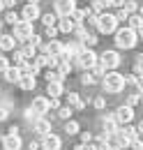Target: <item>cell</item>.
Wrapping results in <instances>:
<instances>
[{
	"label": "cell",
	"mask_w": 143,
	"mask_h": 150,
	"mask_svg": "<svg viewBox=\"0 0 143 150\" xmlns=\"http://www.w3.org/2000/svg\"><path fill=\"white\" fill-rule=\"evenodd\" d=\"M106 93H122L127 86V76L125 74H118V72H106V76L102 79Z\"/></svg>",
	"instance_id": "obj_1"
},
{
	"label": "cell",
	"mask_w": 143,
	"mask_h": 150,
	"mask_svg": "<svg viewBox=\"0 0 143 150\" xmlns=\"http://www.w3.org/2000/svg\"><path fill=\"white\" fill-rule=\"evenodd\" d=\"M136 42H139V35H136V30H132V28H120V30H115V46L118 49H132V46H136Z\"/></svg>",
	"instance_id": "obj_2"
},
{
	"label": "cell",
	"mask_w": 143,
	"mask_h": 150,
	"mask_svg": "<svg viewBox=\"0 0 143 150\" xmlns=\"http://www.w3.org/2000/svg\"><path fill=\"white\" fill-rule=\"evenodd\" d=\"M97 62H99V56H97L95 51H90V49H83V53L74 60V65H76V67H81V69H86V72L92 69Z\"/></svg>",
	"instance_id": "obj_3"
},
{
	"label": "cell",
	"mask_w": 143,
	"mask_h": 150,
	"mask_svg": "<svg viewBox=\"0 0 143 150\" xmlns=\"http://www.w3.org/2000/svg\"><path fill=\"white\" fill-rule=\"evenodd\" d=\"M97 30L99 33H104V35H111V33H115L118 30V21H115V14H102L99 19H97Z\"/></svg>",
	"instance_id": "obj_4"
},
{
	"label": "cell",
	"mask_w": 143,
	"mask_h": 150,
	"mask_svg": "<svg viewBox=\"0 0 143 150\" xmlns=\"http://www.w3.org/2000/svg\"><path fill=\"white\" fill-rule=\"evenodd\" d=\"M35 35V30H33V23H28V21H18L16 25H14V39H21V42H30Z\"/></svg>",
	"instance_id": "obj_5"
},
{
	"label": "cell",
	"mask_w": 143,
	"mask_h": 150,
	"mask_svg": "<svg viewBox=\"0 0 143 150\" xmlns=\"http://www.w3.org/2000/svg\"><path fill=\"white\" fill-rule=\"evenodd\" d=\"M99 65H102L106 72H113V69L120 65V56H118V51H104V53L99 56Z\"/></svg>",
	"instance_id": "obj_6"
},
{
	"label": "cell",
	"mask_w": 143,
	"mask_h": 150,
	"mask_svg": "<svg viewBox=\"0 0 143 150\" xmlns=\"http://www.w3.org/2000/svg\"><path fill=\"white\" fill-rule=\"evenodd\" d=\"M113 118L118 120V125H129V122H132V118H134V109L125 104V106H120L118 111L113 113Z\"/></svg>",
	"instance_id": "obj_7"
},
{
	"label": "cell",
	"mask_w": 143,
	"mask_h": 150,
	"mask_svg": "<svg viewBox=\"0 0 143 150\" xmlns=\"http://www.w3.org/2000/svg\"><path fill=\"white\" fill-rule=\"evenodd\" d=\"M76 7H74V0H55V14L62 19V16H72V12H74Z\"/></svg>",
	"instance_id": "obj_8"
},
{
	"label": "cell",
	"mask_w": 143,
	"mask_h": 150,
	"mask_svg": "<svg viewBox=\"0 0 143 150\" xmlns=\"http://www.w3.org/2000/svg\"><path fill=\"white\" fill-rule=\"evenodd\" d=\"M42 49H44L46 56H51V58H60L65 53V44H60V42H55V39H51L49 44H44Z\"/></svg>",
	"instance_id": "obj_9"
},
{
	"label": "cell",
	"mask_w": 143,
	"mask_h": 150,
	"mask_svg": "<svg viewBox=\"0 0 143 150\" xmlns=\"http://www.w3.org/2000/svg\"><path fill=\"white\" fill-rule=\"evenodd\" d=\"M30 109L37 113V118H42L44 113L51 109V99H46V97H35V99H33V106H30Z\"/></svg>",
	"instance_id": "obj_10"
},
{
	"label": "cell",
	"mask_w": 143,
	"mask_h": 150,
	"mask_svg": "<svg viewBox=\"0 0 143 150\" xmlns=\"http://www.w3.org/2000/svg\"><path fill=\"white\" fill-rule=\"evenodd\" d=\"M21 146H23V141H21L18 134H5L2 136V148L5 150H21Z\"/></svg>",
	"instance_id": "obj_11"
},
{
	"label": "cell",
	"mask_w": 143,
	"mask_h": 150,
	"mask_svg": "<svg viewBox=\"0 0 143 150\" xmlns=\"http://www.w3.org/2000/svg\"><path fill=\"white\" fill-rule=\"evenodd\" d=\"M60 136H55V134H46V136H42V150H60Z\"/></svg>",
	"instance_id": "obj_12"
},
{
	"label": "cell",
	"mask_w": 143,
	"mask_h": 150,
	"mask_svg": "<svg viewBox=\"0 0 143 150\" xmlns=\"http://www.w3.org/2000/svg\"><path fill=\"white\" fill-rule=\"evenodd\" d=\"M21 16H23V21L33 23V21H37V19H39V7H37V5H30V2H28V5L23 7Z\"/></svg>",
	"instance_id": "obj_13"
},
{
	"label": "cell",
	"mask_w": 143,
	"mask_h": 150,
	"mask_svg": "<svg viewBox=\"0 0 143 150\" xmlns=\"http://www.w3.org/2000/svg\"><path fill=\"white\" fill-rule=\"evenodd\" d=\"M33 127H35V132H39L42 136H46V134H51V122H49L46 118H37L35 122H33Z\"/></svg>",
	"instance_id": "obj_14"
},
{
	"label": "cell",
	"mask_w": 143,
	"mask_h": 150,
	"mask_svg": "<svg viewBox=\"0 0 143 150\" xmlns=\"http://www.w3.org/2000/svg\"><path fill=\"white\" fill-rule=\"evenodd\" d=\"M74 28H76V23L72 21V16H62L58 21V30L60 33H74Z\"/></svg>",
	"instance_id": "obj_15"
},
{
	"label": "cell",
	"mask_w": 143,
	"mask_h": 150,
	"mask_svg": "<svg viewBox=\"0 0 143 150\" xmlns=\"http://www.w3.org/2000/svg\"><path fill=\"white\" fill-rule=\"evenodd\" d=\"M104 134L106 136H113V134H118V120L111 115V118H104Z\"/></svg>",
	"instance_id": "obj_16"
},
{
	"label": "cell",
	"mask_w": 143,
	"mask_h": 150,
	"mask_svg": "<svg viewBox=\"0 0 143 150\" xmlns=\"http://www.w3.org/2000/svg\"><path fill=\"white\" fill-rule=\"evenodd\" d=\"M14 44H16L14 35H0V49L2 51H14Z\"/></svg>",
	"instance_id": "obj_17"
},
{
	"label": "cell",
	"mask_w": 143,
	"mask_h": 150,
	"mask_svg": "<svg viewBox=\"0 0 143 150\" xmlns=\"http://www.w3.org/2000/svg\"><path fill=\"white\" fill-rule=\"evenodd\" d=\"M21 76H23V74H21V67H9V69L5 72V79H7L9 83H18Z\"/></svg>",
	"instance_id": "obj_18"
},
{
	"label": "cell",
	"mask_w": 143,
	"mask_h": 150,
	"mask_svg": "<svg viewBox=\"0 0 143 150\" xmlns=\"http://www.w3.org/2000/svg\"><path fill=\"white\" fill-rule=\"evenodd\" d=\"M141 25H143V16H141V14H129V19H127V28L139 30Z\"/></svg>",
	"instance_id": "obj_19"
},
{
	"label": "cell",
	"mask_w": 143,
	"mask_h": 150,
	"mask_svg": "<svg viewBox=\"0 0 143 150\" xmlns=\"http://www.w3.org/2000/svg\"><path fill=\"white\" fill-rule=\"evenodd\" d=\"M67 102H69L72 109H83V106H86V102H83L76 93H69V95H67Z\"/></svg>",
	"instance_id": "obj_20"
},
{
	"label": "cell",
	"mask_w": 143,
	"mask_h": 150,
	"mask_svg": "<svg viewBox=\"0 0 143 150\" xmlns=\"http://www.w3.org/2000/svg\"><path fill=\"white\" fill-rule=\"evenodd\" d=\"M18 86H21L23 90H35L37 81H35V76H21V81H18Z\"/></svg>",
	"instance_id": "obj_21"
},
{
	"label": "cell",
	"mask_w": 143,
	"mask_h": 150,
	"mask_svg": "<svg viewBox=\"0 0 143 150\" xmlns=\"http://www.w3.org/2000/svg\"><path fill=\"white\" fill-rule=\"evenodd\" d=\"M46 95H51V99H58V97L62 95V83H49Z\"/></svg>",
	"instance_id": "obj_22"
},
{
	"label": "cell",
	"mask_w": 143,
	"mask_h": 150,
	"mask_svg": "<svg viewBox=\"0 0 143 150\" xmlns=\"http://www.w3.org/2000/svg\"><path fill=\"white\" fill-rule=\"evenodd\" d=\"M90 12H92V14H97V16H102V14L106 12V5H104V0H92V5H90Z\"/></svg>",
	"instance_id": "obj_23"
},
{
	"label": "cell",
	"mask_w": 143,
	"mask_h": 150,
	"mask_svg": "<svg viewBox=\"0 0 143 150\" xmlns=\"http://www.w3.org/2000/svg\"><path fill=\"white\" fill-rule=\"evenodd\" d=\"M62 79H65V76L60 74L58 69H49V72H46V81H49V83H62Z\"/></svg>",
	"instance_id": "obj_24"
},
{
	"label": "cell",
	"mask_w": 143,
	"mask_h": 150,
	"mask_svg": "<svg viewBox=\"0 0 143 150\" xmlns=\"http://www.w3.org/2000/svg\"><path fill=\"white\" fill-rule=\"evenodd\" d=\"M86 16H88L86 9H74V12H72V21H74V23H83Z\"/></svg>",
	"instance_id": "obj_25"
},
{
	"label": "cell",
	"mask_w": 143,
	"mask_h": 150,
	"mask_svg": "<svg viewBox=\"0 0 143 150\" xmlns=\"http://www.w3.org/2000/svg\"><path fill=\"white\" fill-rule=\"evenodd\" d=\"M49 60L51 58L46 56V53H42V56H35V67L39 69V67H49Z\"/></svg>",
	"instance_id": "obj_26"
},
{
	"label": "cell",
	"mask_w": 143,
	"mask_h": 150,
	"mask_svg": "<svg viewBox=\"0 0 143 150\" xmlns=\"http://www.w3.org/2000/svg\"><path fill=\"white\" fill-rule=\"evenodd\" d=\"M122 9H125L127 14H136L139 12V5H136V0H125V7Z\"/></svg>",
	"instance_id": "obj_27"
},
{
	"label": "cell",
	"mask_w": 143,
	"mask_h": 150,
	"mask_svg": "<svg viewBox=\"0 0 143 150\" xmlns=\"http://www.w3.org/2000/svg\"><path fill=\"white\" fill-rule=\"evenodd\" d=\"M42 21H44V25H46V28H53L55 23H58V16H55V14H44Z\"/></svg>",
	"instance_id": "obj_28"
},
{
	"label": "cell",
	"mask_w": 143,
	"mask_h": 150,
	"mask_svg": "<svg viewBox=\"0 0 143 150\" xmlns=\"http://www.w3.org/2000/svg\"><path fill=\"white\" fill-rule=\"evenodd\" d=\"M25 65V56L23 51H14V67H23Z\"/></svg>",
	"instance_id": "obj_29"
},
{
	"label": "cell",
	"mask_w": 143,
	"mask_h": 150,
	"mask_svg": "<svg viewBox=\"0 0 143 150\" xmlns=\"http://www.w3.org/2000/svg\"><path fill=\"white\" fill-rule=\"evenodd\" d=\"M65 132H67V134H76V132H79V122H76V120H67V125H65Z\"/></svg>",
	"instance_id": "obj_30"
},
{
	"label": "cell",
	"mask_w": 143,
	"mask_h": 150,
	"mask_svg": "<svg viewBox=\"0 0 143 150\" xmlns=\"http://www.w3.org/2000/svg\"><path fill=\"white\" fill-rule=\"evenodd\" d=\"M95 81H97V79L90 74V72H83V76H81V83H83V86H92Z\"/></svg>",
	"instance_id": "obj_31"
},
{
	"label": "cell",
	"mask_w": 143,
	"mask_h": 150,
	"mask_svg": "<svg viewBox=\"0 0 143 150\" xmlns=\"http://www.w3.org/2000/svg\"><path fill=\"white\" fill-rule=\"evenodd\" d=\"M5 21H7L9 25H16V23H18V14H16V12H7V16H5Z\"/></svg>",
	"instance_id": "obj_32"
},
{
	"label": "cell",
	"mask_w": 143,
	"mask_h": 150,
	"mask_svg": "<svg viewBox=\"0 0 143 150\" xmlns=\"http://www.w3.org/2000/svg\"><path fill=\"white\" fill-rule=\"evenodd\" d=\"M58 115H60L62 120H69V115H72V106H62V109H58Z\"/></svg>",
	"instance_id": "obj_33"
},
{
	"label": "cell",
	"mask_w": 143,
	"mask_h": 150,
	"mask_svg": "<svg viewBox=\"0 0 143 150\" xmlns=\"http://www.w3.org/2000/svg\"><path fill=\"white\" fill-rule=\"evenodd\" d=\"M74 33H76L79 42H83V39L88 37V33H86V28H83V25H76V28H74Z\"/></svg>",
	"instance_id": "obj_34"
},
{
	"label": "cell",
	"mask_w": 143,
	"mask_h": 150,
	"mask_svg": "<svg viewBox=\"0 0 143 150\" xmlns=\"http://www.w3.org/2000/svg\"><path fill=\"white\" fill-rule=\"evenodd\" d=\"M104 5H106V7H120V9H122V7H125V0H104Z\"/></svg>",
	"instance_id": "obj_35"
},
{
	"label": "cell",
	"mask_w": 143,
	"mask_h": 150,
	"mask_svg": "<svg viewBox=\"0 0 143 150\" xmlns=\"http://www.w3.org/2000/svg\"><path fill=\"white\" fill-rule=\"evenodd\" d=\"M139 102H141V95H129L127 97V106H136Z\"/></svg>",
	"instance_id": "obj_36"
},
{
	"label": "cell",
	"mask_w": 143,
	"mask_h": 150,
	"mask_svg": "<svg viewBox=\"0 0 143 150\" xmlns=\"http://www.w3.org/2000/svg\"><path fill=\"white\" fill-rule=\"evenodd\" d=\"M81 44H83V46H86V49H88V46H95V44H97V37H95V35H88V37L83 39V42H81Z\"/></svg>",
	"instance_id": "obj_37"
},
{
	"label": "cell",
	"mask_w": 143,
	"mask_h": 150,
	"mask_svg": "<svg viewBox=\"0 0 143 150\" xmlns=\"http://www.w3.org/2000/svg\"><path fill=\"white\" fill-rule=\"evenodd\" d=\"M23 56H25V60H28V58H35V46H33V44H28V46L23 49Z\"/></svg>",
	"instance_id": "obj_38"
},
{
	"label": "cell",
	"mask_w": 143,
	"mask_h": 150,
	"mask_svg": "<svg viewBox=\"0 0 143 150\" xmlns=\"http://www.w3.org/2000/svg\"><path fill=\"white\" fill-rule=\"evenodd\" d=\"M7 69H9V60H7V58H2V56H0V74H5Z\"/></svg>",
	"instance_id": "obj_39"
},
{
	"label": "cell",
	"mask_w": 143,
	"mask_h": 150,
	"mask_svg": "<svg viewBox=\"0 0 143 150\" xmlns=\"http://www.w3.org/2000/svg\"><path fill=\"white\" fill-rule=\"evenodd\" d=\"M127 19H129V14H127L125 9H118V14H115V21L120 23V21H127Z\"/></svg>",
	"instance_id": "obj_40"
},
{
	"label": "cell",
	"mask_w": 143,
	"mask_h": 150,
	"mask_svg": "<svg viewBox=\"0 0 143 150\" xmlns=\"http://www.w3.org/2000/svg\"><path fill=\"white\" fill-rule=\"evenodd\" d=\"M58 33H60V30H58V25H53V28H46V37H51V39H53Z\"/></svg>",
	"instance_id": "obj_41"
},
{
	"label": "cell",
	"mask_w": 143,
	"mask_h": 150,
	"mask_svg": "<svg viewBox=\"0 0 143 150\" xmlns=\"http://www.w3.org/2000/svg\"><path fill=\"white\" fill-rule=\"evenodd\" d=\"M95 106H97V109H104V106H106V99H104V97H95Z\"/></svg>",
	"instance_id": "obj_42"
},
{
	"label": "cell",
	"mask_w": 143,
	"mask_h": 150,
	"mask_svg": "<svg viewBox=\"0 0 143 150\" xmlns=\"http://www.w3.org/2000/svg\"><path fill=\"white\" fill-rule=\"evenodd\" d=\"M7 115H9L7 106H0V120H7Z\"/></svg>",
	"instance_id": "obj_43"
},
{
	"label": "cell",
	"mask_w": 143,
	"mask_h": 150,
	"mask_svg": "<svg viewBox=\"0 0 143 150\" xmlns=\"http://www.w3.org/2000/svg\"><path fill=\"white\" fill-rule=\"evenodd\" d=\"M132 150H143V143H141V141H139V139H136V141L132 143Z\"/></svg>",
	"instance_id": "obj_44"
},
{
	"label": "cell",
	"mask_w": 143,
	"mask_h": 150,
	"mask_svg": "<svg viewBox=\"0 0 143 150\" xmlns=\"http://www.w3.org/2000/svg\"><path fill=\"white\" fill-rule=\"evenodd\" d=\"M81 139H83V143H90V139H92V136H90L88 132H83V136H81Z\"/></svg>",
	"instance_id": "obj_45"
},
{
	"label": "cell",
	"mask_w": 143,
	"mask_h": 150,
	"mask_svg": "<svg viewBox=\"0 0 143 150\" xmlns=\"http://www.w3.org/2000/svg\"><path fill=\"white\" fill-rule=\"evenodd\" d=\"M51 109H60V102L58 99H51Z\"/></svg>",
	"instance_id": "obj_46"
},
{
	"label": "cell",
	"mask_w": 143,
	"mask_h": 150,
	"mask_svg": "<svg viewBox=\"0 0 143 150\" xmlns=\"http://www.w3.org/2000/svg\"><path fill=\"white\" fill-rule=\"evenodd\" d=\"M39 146H42V143H37V141H30V150H37Z\"/></svg>",
	"instance_id": "obj_47"
},
{
	"label": "cell",
	"mask_w": 143,
	"mask_h": 150,
	"mask_svg": "<svg viewBox=\"0 0 143 150\" xmlns=\"http://www.w3.org/2000/svg\"><path fill=\"white\" fill-rule=\"evenodd\" d=\"M2 5H5V7H12V5H14V0H2Z\"/></svg>",
	"instance_id": "obj_48"
},
{
	"label": "cell",
	"mask_w": 143,
	"mask_h": 150,
	"mask_svg": "<svg viewBox=\"0 0 143 150\" xmlns=\"http://www.w3.org/2000/svg\"><path fill=\"white\" fill-rule=\"evenodd\" d=\"M136 132H139V134H143V120L139 122V127H136Z\"/></svg>",
	"instance_id": "obj_49"
},
{
	"label": "cell",
	"mask_w": 143,
	"mask_h": 150,
	"mask_svg": "<svg viewBox=\"0 0 143 150\" xmlns=\"http://www.w3.org/2000/svg\"><path fill=\"white\" fill-rule=\"evenodd\" d=\"M136 35H139V37L143 39V25H141V28H139V30H136Z\"/></svg>",
	"instance_id": "obj_50"
},
{
	"label": "cell",
	"mask_w": 143,
	"mask_h": 150,
	"mask_svg": "<svg viewBox=\"0 0 143 150\" xmlns=\"http://www.w3.org/2000/svg\"><path fill=\"white\" fill-rule=\"evenodd\" d=\"M74 150H86V146H83V143H81V146H76V148Z\"/></svg>",
	"instance_id": "obj_51"
},
{
	"label": "cell",
	"mask_w": 143,
	"mask_h": 150,
	"mask_svg": "<svg viewBox=\"0 0 143 150\" xmlns=\"http://www.w3.org/2000/svg\"><path fill=\"white\" fill-rule=\"evenodd\" d=\"M86 150H99V148H97V146H88Z\"/></svg>",
	"instance_id": "obj_52"
},
{
	"label": "cell",
	"mask_w": 143,
	"mask_h": 150,
	"mask_svg": "<svg viewBox=\"0 0 143 150\" xmlns=\"http://www.w3.org/2000/svg\"><path fill=\"white\" fill-rule=\"evenodd\" d=\"M28 2H30V5H37V2H39V0H28Z\"/></svg>",
	"instance_id": "obj_53"
},
{
	"label": "cell",
	"mask_w": 143,
	"mask_h": 150,
	"mask_svg": "<svg viewBox=\"0 0 143 150\" xmlns=\"http://www.w3.org/2000/svg\"><path fill=\"white\" fill-rule=\"evenodd\" d=\"M139 14H141V16H143V5H141V7H139Z\"/></svg>",
	"instance_id": "obj_54"
},
{
	"label": "cell",
	"mask_w": 143,
	"mask_h": 150,
	"mask_svg": "<svg viewBox=\"0 0 143 150\" xmlns=\"http://www.w3.org/2000/svg\"><path fill=\"white\" fill-rule=\"evenodd\" d=\"M2 7H5V5H2V0H0V9H2Z\"/></svg>",
	"instance_id": "obj_55"
},
{
	"label": "cell",
	"mask_w": 143,
	"mask_h": 150,
	"mask_svg": "<svg viewBox=\"0 0 143 150\" xmlns=\"http://www.w3.org/2000/svg\"><path fill=\"white\" fill-rule=\"evenodd\" d=\"M141 102H143V95H141Z\"/></svg>",
	"instance_id": "obj_56"
},
{
	"label": "cell",
	"mask_w": 143,
	"mask_h": 150,
	"mask_svg": "<svg viewBox=\"0 0 143 150\" xmlns=\"http://www.w3.org/2000/svg\"><path fill=\"white\" fill-rule=\"evenodd\" d=\"M74 2H79V0H74Z\"/></svg>",
	"instance_id": "obj_57"
},
{
	"label": "cell",
	"mask_w": 143,
	"mask_h": 150,
	"mask_svg": "<svg viewBox=\"0 0 143 150\" xmlns=\"http://www.w3.org/2000/svg\"><path fill=\"white\" fill-rule=\"evenodd\" d=\"M0 35H2V33H0Z\"/></svg>",
	"instance_id": "obj_58"
},
{
	"label": "cell",
	"mask_w": 143,
	"mask_h": 150,
	"mask_svg": "<svg viewBox=\"0 0 143 150\" xmlns=\"http://www.w3.org/2000/svg\"><path fill=\"white\" fill-rule=\"evenodd\" d=\"M141 93H143V90H141Z\"/></svg>",
	"instance_id": "obj_59"
}]
</instances>
